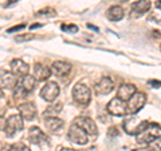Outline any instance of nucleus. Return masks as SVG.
<instances>
[{
	"mask_svg": "<svg viewBox=\"0 0 161 151\" xmlns=\"http://www.w3.org/2000/svg\"><path fill=\"white\" fill-rule=\"evenodd\" d=\"M137 137V142L140 144H149L150 142H153L154 139L160 138V124L152 123L147 126V128L144 131H141L140 134L136 135Z\"/></svg>",
	"mask_w": 161,
	"mask_h": 151,
	"instance_id": "nucleus-1",
	"label": "nucleus"
},
{
	"mask_svg": "<svg viewBox=\"0 0 161 151\" xmlns=\"http://www.w3.org/2000/svg\"><path fill=\"white\" fill-rule=\"evenodd\" d=\"M148 126V122L144 119H140V118H126L124 122V130L126 131L129 135H137L141 131H144Z\"/></svg>",
	"mask_w": 161,
	"mask_h": 151,
	"instance_id": "nucleus-2",
	"label": "nucleus"
},
{
	"mask_svg": "<svg viewBox=\"0 0 161 151\" xmlns=\"http://www.w3.org/2000/svg\"><path fill=\"white\" fill-rule=\"evenodd\" d=\"M73 98L78 104L87 106L90 103V100H92V91H90V88L87 86L78 83L73 88Z\"/></svg>",
	"mask_w": 161,
	"mask_h": 151,
	"instance_id": "nucleus-3",
	"label": "nucleus"
},
{
	"mask_svg": "<svg viewBox=\"0 0 161 151\" xmlns=\"http://www.w3.org/2000/svg\"><path fill=\"white\" fill-rule=\"evenodd\" d=\"M126 102H128L126 103V111L129 114H137L145 106V103H147V95H145L144 92L136 91Z\"/></svg>",
	"mask_w": 161,
	"mask_h": 151,
	"instance_id": "nucleus-4",
	"label": "nucleus"
},
{
	"mask_svg": "<svg viewBox=\"0 0 161 151\" xmlns=\"http://www.w3.org/2000/svg\"><path fill=\"white\" fill-rule=\"evenodd\" d=\"M67 137H69V140H71V142L75 143V144L83 146V144H86L89 142V135L75 123L70 127L69 133H67Z\"/></svg>",
	"mask_w": 161,
	"mask_h": 151,
	"instance_id": "nucleus-5",
	"label": "nucleus"
},
{
	"mask_svg": "<svg viewBox=\"0 0 161 151\" xmlns=\"http://www.w3.org/2000/svg\"><path fill=\"white\" fill-rule=\"evenodd\" d=\"M59 92H60V88H59L58 83L47 82L42 87V90H40V96L46 100V102L51 103V102H54V100L59 96Z\"/></svg>",
	"mask_w": 161,
	"mask_h": 151,
	"instance_id": "nucleus-6",
	"label": "nucleus"
},
{
	"mask_svg": "<svg viewBox=\"0 0 161 151\" xmlns=\"http://www.w3.org/2000/svg\"><path fill=\"white\" fill-rule=\"evenodd\" d=\"M23 127H24L23 118L20 115H11L8 119H6V127H4V130H6L7 137H12L18 131H22Z\"/></svg>",
	"mask_w": 161,
	"mask_h": 151,
	"instance_id": "nucleus-7",
	"label": "nucleus"
},
{
	"mask_svg": "<svg viewBox=\"0 0 161 151\" xmlns=\"http://www.w3.org/2000/svg\"><path fill=\"white\" fill-rule=\"evenodd\" d=\"M108 112L114 117H124L126 114V102L119 98H113L108 103Z\"/></svg>",
	"mask_w": 161,
	"mask_h": 151,
	"instance_id": "nucleus-8",
	"label": "nucleus"
},
{
	"mask_svg": "<svg viewBox=\"0 0 161 151\" xmlns=\"http://www.w3.org/2000/svg\"><path fill=\"white\" fill-rule=\"evenodd\" d=\"M77 126H79L80 128L83 130L85 133H86L87 135H92V137H95L98 133L97 130V124H95V122L92 119V118H87V117H80V118H77L74 122Z\"/></svg>",
	"mask_w": 161,
	"mask_h": 151,
	"instance_id": "nucleus-9",
	"label": "nucleus"
},
{
	"mask_svg": "<svg viewBox=\"0 0 161 151\" xmlns=\"http://www.w3.org/2000/svg\"><path fill=\"white\" fill-rule=\"evenodd\" d=\"M28 140L32 144H38V146L48 143L47 135L44 134L39 127H36V126H34V127H31L28 130Z\"/></svg>",
	"mask_w": 161,
	"mask_h": 151,
	"instance_id": "nucleus-10",
	"label": "nucleus"
},
{
	"mask_svg": "<svg viewBox=\"0 0 161 151\" xmlns=\"http://www.w3.org/2000/svg\"><path fill=\"white\" fill-rule=\"evenodd\" d=\"M113 88H114V83L109 76H103L95 84V92L98 95H108L113 91Z\"/></svg>",
	"mask_w": 161,
	"mask_h": 151,
	"instance_id": "nucleus-11",
	"label": "nucleus"
},
{
	"mask_svg": "<svg viewBox=\"0 0 161 151\" xmlns=\"http://www.w3.org/2000/svg\"><path fill=\"white\" fill-rule=\"evenodd\" d=\"M19 114L20 117L26 120H32L36 117V107L32 102H26L19 106Z\"/></svg>",
	"mask_w": 161,
	"mask_h": 151,
	"instance_id": "nucleus-12",
	"label": "nucleus"
},
{
	"mask_svg": "<svg viewBox=\"0 0 161 151\" xmlns=\"http://www.w3.org/2000/svg\"><path fill=\"white\" fill-rule=\"evenodd\" d=\"M50 71H51V74L57 75V76H66L71 71V64L67 62H60V60L59 62H54Z\"/></svg>",
	"mask_w": 161,
	"mask_h": 151,
	"instance_id": "nucleus-13",
	"label": "nucleus"
},
{
	"mask_svg": "<svg viewBox=\"0 0 161 151\" xmlns=\"http://www.w3.org/2000/svg\"><path fill=\"white\" fill-rule=\"evenodd\" d=\"M30 71L27 63H24L22 59H14L11 62V72L15 76H24Z\"/></svg>",
	"mask_w": 161,
	"mask_h": 151,
	"instance_id": "nucleus-14",
	"label": "nucleus"
},
{
	"mask_svg": "<svg viewBox=\"0 0 161 151\" xmlns=\"http://www.w3.org/2000/svg\"><path fill=\"white\" fill-rule=\"evenodd\" d=\"M51 76V71L47 66H44L42 63H36L34 66V78L38 80V82H44Z\"/></svg>",
	"mask_w": 161,
	"mask_h": 151,
	"instance_id": "nucleus-15",
	"label": "nucleus"
},
{
	"mask_svg": "<svg viewBox=\"0 0 161 151\" xmlns=\"http://www.w3.org/2000/svg\"><path fill=\"white\" fill-rule=\"evenodd\" d=\"M44 124H46L47 130L51 134H59L60 131H62V128L64 126V122L62 119H59V118L48 117V118H46V120H44Z\"/></svg>",
	"mask_w": 161,
	"mask_h": 151,
	"instance_id": "nucleus-16",
	"label": "nucleus"
},
{
	"mask_svg": "<svg viewBox=\"0 0 161 151\" xmlns=\"http://www.w3.org/2000/svg\"><path fill=\"white\" fill-rule=\"evenodd\" d=\"M19 86L24 90V92H32L35 87H36V79H35L32 75H24V76H22V80L19 82Z\"/></svg>",
	"mask_w": 161,
	"mask_h": 151,
	"instance_id": "nucleus-17",
	"label": "nucleus"
},
{
	"mask_svg": "<svg viewBox=\"0 0 161 151\" xmlns=\"http://www.w3.org/2000/svg\"><path fill=\"white\" fill-rule=\"evenodd\" d=\"M136 91H137V88H136L134 84H122L118 88V91H117V98H119V99H122V100L126 102V100L132 96Z\"/></svg>",
	"mask_w": 161,
	"mask_h": 151,
	"instance_id": "nucleus-18",
	"label": "nucleus"
},
{
	"mask_svg": "<svg viewBox=\"0 0 161 151\" xmlns=\"http://www.w3.org/2000/svg\"><path fill=\"white\" fill-rule=\"evenodd\" d=\"M150 8V0H138L132 6V11L133 15L136 16H140V15H144L149 11Z\"/></svg>",
	"mask_w": 161,
	"mask_h": 151,
	"instance_id": "nucleus-19",
	"label": "nucleus"
},
{
	"mask_svg": "<svg viewBox=\"0 0 161 151\" xmlns=\"http://www.w3.org/2000/svg\"><path fill=\"white\" fill-rule=\"evenodd\" d=\"M16 84V76L12 72H3L0 75V88H14Z\"/></svg>",
	"mask_w": 161,
	"mask_h": 151,
	"instance_id": "nucleus-20",
	"label": "nucleus"
},
{
	"mask_svg": "<svg viewBox=\"0 0 161 151\" xmlns=\"http://www.w3.org/2000/svg\"><path fill=\"white\" fill-rule=\"evenodd\" d=\"M124 8L121 7V6H113V7H110L108 9V12H106V16L109 20H113V22H118V20H121L124 18Z\"/></svg>",
	"mask_w": 161,
	"mask_h": 151,
	"instance_id": "nucleus-21",
	"label": "nucleus"
},
{
	"mask_svg": "<svg viewBox=\"0 0 161 151\" xmlns=\"http://www.w3.org/2000/svg\"><path fill=\"white\" fill-rule=\"evenodd\" d=\"M62 103H55L54 106H51V107H48L46 111H44V115H48V117H51V115H54V114H59L60 111H62Z\"/></svg>",
	"mask_w": 161,
	"mask_h": 151,
	"instance_id": "nucleus-22",
	"label": "nucleus"
},
{
	"mask_svg": "<svg viewBox=\"0 0 161 151\" xmlns=\"http://www.w3.org/2000/svg\"><path fill=\"white\" fill-rule=\"evenodd\" d=\"M60 29L67 34H75V32H78V26H75V24H62Z\"/></svg>",
	"mask_w": 161,
	"mask_h": 151,
	"instance_id": "nucleus-23",
	"label": "nucleus"
},
{
	"mask_svg": "<svg viewBox=\"0 0 161 151\" xmlns=\"http://www.w3.org/2000/svg\"><path fill=\"white\" fill-rule=\"evenodd\" d=\"M38 16H55L57 12H55L54 8H44V9H40V11L36 12Z\"/></svg>",
	"mask_w": 161,
	"mask_h": 151,
	"instance_id": "nucleus-24",
	"label": "nucleus"
},
{
	"mask_svg": "<svg viewBox=\"0 0 161 151\" xmlns=\"http://www.w3.org/2000/svg\"><path fill=\"white\" fill-rule=\"evenodd\" d=\"M35 36L32 34H24V35H19V36L15 38L18 43H22V42H28V40H32Z\"/></svg>",
	"mask_w": 161,
	"mask_h": 151,
	"instance_id": "nucleus-25",
	"label": "nucleus"
},
{
	"mask_svg": "<svg viewBox=\"0 0 161 151\" xmlns=\"http://www.w3.org/2000/svg\"><path fill=\"white\" fill-rule=\"evenodd\" d=\"M24 27H26V24H19V26H14V27H11V28H8L7 32H8V34L16 32V31H20V29H23Z\"/></svg>",
	"mask_w": 161,
	"mask_h": 151,
	"instance_id": "nucleus-26",
	"label": "nucleus"
},
{
	"mask_svg": "<svg viewBox=\"0 0 161 151\" xmlns=\"http://www.w3.org/2000/svg\"><path fill=\"white\" fill-rule=\"evenodd\" d=\"M16 150V144H6L2 151H15Z\"/></svg>",
	"mask_w": 161,
	"mask_h": 151,
	"instance_id": "nucleus-27",
	"label": "nucleus"
},
{
	"mask_svg": "<svg viewBox=\"0 0 161 151\" xmlns=\"http://www.w3.org/2000/svg\"><path fill=\"white\" fill-rule=\"evenodd\" d=\"M108 135H109V137H117V135H118L117 128H115V127H110V128H109Z\"/></svg>",
	"mask_w": 161,
	"mask_h": 151,
	"instance_id": "nucleus-28",
	"label": "nucleus"
},
{
	"mask_svg": "<svg viewBox=\"0 0 161 151\" xmlns=\"http://www.w3.org/2000/svg\"><path fill=\"white\" fill-rule=\"evenodd\" d=\"M15 151H31L27 146H24V144H16V150Z\"/></svg>",
	"mask_w": 161,
	"mask_h": 151,
	"instance_id": "nucleus-29",
	"label": "nucleus"
},
{
	"mask_svg": "<svg viewBox=\"0 0 161 151\" xmlns=\"http://www.w3.org/2000/svg\"><path fill=\"white\" fill-rule=\"evenodd\" d=\"M4 127H6V118L0 117V131L4 130Z\"/></svg>",
	"mask_w": 161,
	"mask_h": 151,
	"instance_id": "nucleus-30",
	"label": "nucleus"
},
{
	"mask_svg": "<svg viewBox=\"0 0 161 151\" xmlns=\"http://www.w3.org/2000/svg\"><path fill=\"white\" fill-rule=\"evenodd\" d=\"M149 84H152V87H156V88L160 87V82H158V80H150Z\"/></svg>",
	"mask_w": 161,
	"mask_h": 151,
	"instance_id": "nucleus-31",
	"label": "nucleus"
},
{
	"mask_svg": "<svg viewBox=\"0 0 161 151\" xmlns=\"http://www.w3.org/2000/svg\"><path fill=\"white\" fill-rule=\"evenodd\" d=\"M16 2H19V0H9V2L6 4V6H11V4H14V3H16Z\"/></svg>",
	"mask_w": 161,
	"mask_h": 151,
	"instance_id": "nucleus-32",
	"label": "nucleus"
},
{
	"mask_svg": "<svg viewBox=\"0 0 161 151\" xmlns=\"http://www.w3.org/2000/svg\"><path fill=\"white\" fill-rule=\"evenodd\" d=\"M60 151H78V150H74V148H60Z\"/></svg>",
	"mask_w": 161,
	"mask_h": 151,
	"instance_id": "nucleus-33",
	"label": "nucleus"
},
{
	"mask_svg": "<svg viewBox=\"0 0 161 151\" xmlns=\"http://www.w3.org/2000/svg\"><path fill=\"white\" fill-rule=\"evenodd\" d=\"M38 27H40V24H32V26H31V29H34V28H38Z\"/></svg>",
	"mask_w": 161,
	"mask_h": 151,
	"instance_id": "nucleus-34",
	"label": "nucleus"
},
{
	"mask_svg": "<svg viewBox=\"0 0 161 151\" xmlns=\"http://www.w3.org/2000/svg\"><path fill=\"white\" fill-rule=\"evenodd\" d=\"M3 96H4V94H3V90L0 88V98H3Z\"/></svg>",
	"mask_w": 161,
	"mask_h": 151,
	"instance_id": "nucleus-35",
	"label": "nucleus"
}]
</instances>
